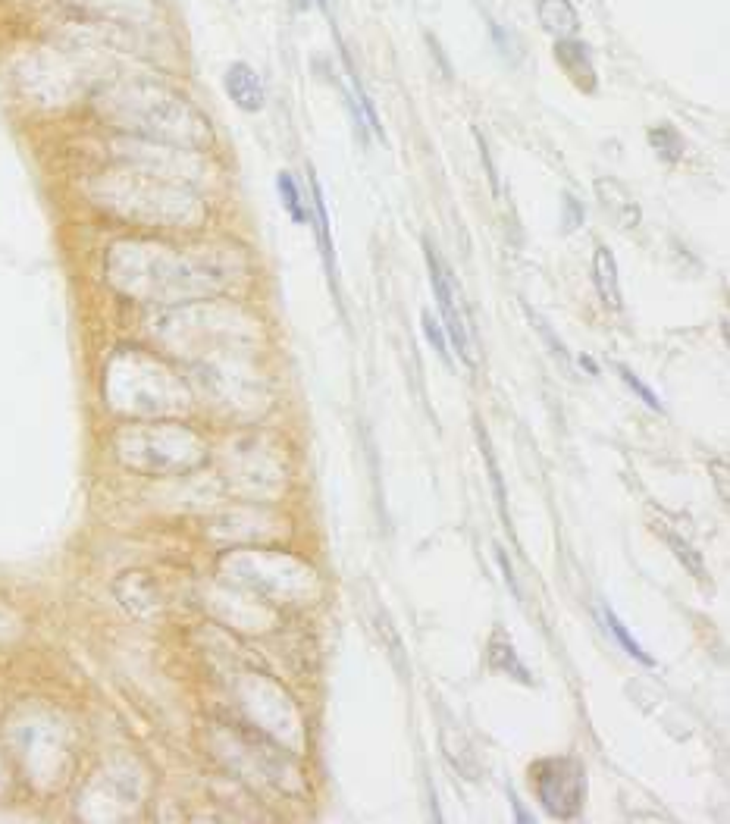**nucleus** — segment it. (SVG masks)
Wrapping results in <instances>:
<instances>
[{
	"label": "nucleus",
	"mask_w": 730,
	"mask_h": 824,
	"mask_svg": "<svg viewBox=\"0 0 730 824\" xmlns=\"http://www.w3.org/2000/svg\"><path fill=\"white\" fill-rule=\"evenodd\" d=\"M110 104L129 116L138 129L157 135H182L188 138V123H198V116L188 110L182 98L154 82H126L110 91Z\"/></svg>",
	"instance_id": "1"
},
{
	"label": "nucleus",
	"mask_w": 730,
	"mask_h": 824,
	"mask_svg": "<svg viewBox=\"0 0 730 824\" xmlns=\"http://www.w3.org/2000/svg\"><path fill=\"white\" fill-rule=\"evenodd\" d=\"M423 251H427V267H430V282L439 301V314H442V326L445 336L452 339L458 358L467 367H477V339H474V323H470L467 304H464V292L458 289L455 273L449 270V264L442 261V254L433 248V242H423Z\"/></svg>",
	"instance_id": "2"
},
{
	"label": "nucleus",
	"mask_w": 730,
	"mask_h": 824,
	"mask_svg": "<svg viewBox=\"0 0 730 824\" xmlns=\"http://www.w3.org/2000/svg\"><path fill=\"white\" fill-rule=\"evenodd\" d=\"M533 790L539 796V803L552 818L571 821L580 815L583 799H586V774L583 765L571 756L561 759H543L530 768Z\"/></svg>",
	"instance_id": "3"
},
{
	"label": "nucleus",
	"mask_w": 730,
	"mask_h": 824,
	"mask_svg": "<svg viewBox=\"0 0 730 824\" xmlns=\"http://www.w3.org/2000/svg\"><path fill=\"white\" fill-rule=\"evenodd\" d=\"M66 4L101 22V26L116 29H145L157 19L154 0H66Z\"/></svg>",
	"instance_id": "4"
},
{
	"label": "nucleus",
	"mask_w": 730,
	"mask_h": 824,
	"mask_svg": "<svg viewBox=\"0 0 730 824\" xmlns=\"http://www.w3.org/2000/svg\"><path fill=\"white\" fill-rule=\"evenodd\" d=\"M223 88L229 94V101L239 107L242 113H261L267 104V94L261 85V76L254 73L248 63H232L223 76Z\"/></svg>",
	"instance_id": "5"
},
{
	"label": "nucleus",
	"mask_w": 730,
	"mask_h": 824,
	"mask_svg": "<svg viewBox=\"0 0 730 824\" xmlns=\"http://www.w3.org/2000/svg\"><path fill=\"white\" fill-rule=\"evenodd\" d=\"M555 60L558 66L568 73V79L580 88V91H596L599 79H596V66L590 57V47L577 38H558L555 41Z\"/></svg>",
	"instance_id": "6"
},
{
	"label": "nucleus",
	"mask_w": 730,
	"mask_h": 824,
	"mask_svg": "<svg viewBox=\"0 0 730 824\" xmlns=\"http://www.w3.org/2000/svg\"><path fill=\"white\" fill-rule=\"evenodd\" d=\"M596 195H599L602 210L621 229H637L640 226V204L627 192V185L605 176V179H596Z\"/></svg>",
	"instance_id": "7"
},
{
	"label": "nucleus",
	"mask_w": 730,
	"mask_h": 824,
	"mask_svg": "<svg viewBox=\"0 0 730 824\" xmlns=\"http://www.w3.org/2000/svg\"><path fill=\"white\" fill-rule=\"evenodd\" d=\"M593 282H596V292L605 308L621 311L624 295H621L618 261H615V254H611V248H605V245H596V251H593Z\"/></svg>",
	"instance_id": "8"
},
{
	"label": "nucleus",
	"mask_w": 730,
	"mask_h": 824,
	"mask_svg": "<svg viewBox=\"0 0 730 824\" xmlns=\"http://www.w3.org/2000/svg\"><path fill=\"white\" fill-rule=\"evenodd\" d=\"M536 19L549 35L555 38H574L580 29L577 10L571 7V0H536Z\"/></svg>",
	"instance_id": "9"
},
{
	"label": "nucleus",
	"mask_w": 730,
	"mask_h": 824,
	"mask_svg": "<svg viewBox=\"0 0 730 824\" xmlns=\"http://www.w3.org/2000/svg\"><path fill=\"white\" fill-rule=\"evenodd\" d=\"M489 668L492 671H502V674L514 677V680H521V684H527V687L533 684L530 671L521 665V658H517L511 640L505 637L502 630H496V637H492V643H489Z\"/></svg>",
	"instance_id": "10"
},
{
	"label": "nucleus",
	"mask_w": 730,
	"mask_h": 824,
	"mask_svg": "<svg viewBox=\"0 0 730 824\" xmlns=\"http://www.w3.org/2000/svg\"><path fill=\"white\" fill-rule=\"evenodd\" d=\"M311 195H314V214H317V239H320V254L326 264V276L336 289V257H333V239H329V214H326V201L320 192V182L311 173Z\"/></svg>",
	"instance_id": "11"
},
{
	"label": "nucleus",
	"mask_w": 730,
	"mask_h": 824,
	"mask_svg": "<svg viewBox=\"0 0 730 824\" xmlns=\"http://www.w3.org/2000/svg\"><path fill=\"white\" fill-rule=\"evenodd\" d=\"M649 145H652V151H655L658 157L668 160V163L680 160V157H684V151H687L684 135H680L671 123L652 126V129H649Z\"/></svg>",
	"instance_id": "12"
},
{
	"label": "nucleus",
	"mask_w": 730,
	"mask_h": 824,
	"mask_svg": "<svg viewBox=\"0 0 730 824\" xmlns=\"http://www.w3.org/2000/svg\"><path fill=\"white\" fill-rule=\"evenodd\" d=\"M276 188H279L282 207H286V214L292 217V223H298V226L308 223L311 214H308V207H304V201H301V188H298L295 176L282 170V173L276 176Z\"/></svg>",
	"instance_id": "13"
},
{
	"label": "nucleus",
	"mask_w": 730,
	"mask_h": 824,
	"mask_svg": "<svg viewBox=\"0 0 730 824\" xmlns=\"http://www.w3.org/2000/svg\"><path fill=\"white\" fill-rule=\"evenodd\" d=\"M605 624H608V633H611V637H615V640L624 646V652H627L630 658H637V662H643V665H655V658H652V655H649V652H646L637 640L630 637V630L618 621V615H615V611H611V608H605Z\"/></svg>",
	"instance_id": "14"
},
{
	"label": "nucleus",
	"mask_w": 730,
	"mask_h": 824,
	"mask_svg": "<svg viewBox=\"0 0 730 824\" xmlns=\"http://www.w3.org/2000/svg\"><path fill=\"white\" fill-rule=\"evenodd\" d=\"M658 533H662V536L668 539V546L674 549V555H677L680 561H684L687 568H690V571L702 580V577H705V568H702V558L696 555V549H693L690 543H684V539H680L677 533H671L668 527H658Z\"/></svg>",
	"instance_id": "15"
},
{
	"label": "nucleus",
	"mask_w": 730,
	"mask_h": 824,
	"mask_svg": "<svg viewBox=\"0 0 730 824\" xmlns=\"http://www.w3.org/2000/svg\"><path fill=\"white\" fill-rule=\"evenodd\" d=\"M618 373H621V380H624V383H627V386H630L633 392H637V395L643 398V402H646V405H649L652 411H662V402H658V395H655V392H652V389H649V386H646V383L640 380L637 373H633V370H627L624 364H618Z\"/></svg>",
	"instance_id": "16"
},
{
	"label": "nucleus",
	"mask_w": 730,
	"mask_h": 824,
	"mask_svg": "<svg viewBox=\"0 0 730 824\" xmlns=\"http://www.w3.org/2000/svg\"><path fill=\"white\" fill-rule=\"evenodd\" d=\"M423 333H427V339H430V345L439 351V358L445 361V364H452V355H449V342H445V333L439 329V323L433 320V314L427 311L423 314Z\"/></svg>",
	"instance_id": "17"
},
{
	"label": "nucleus",
	"mask_w": 730,
	"mask_h": 824,
	"mask_svg": "<svg viewBox=\"0 0 730 824\" xmlns=\"http://www.w3.org/2000/svg\"><path fill=\"white\" fill-rule=\"evenodd\" d=\"M564 210H568V217H564V229L574 232L580 226V220H583V207H580V201L574 195H568V198H564Z\"/></svg>",
	"instance_id": "18"
},
{
	"label": "nucleus",
	"mask_w": 730,
	"mask_h": 824,
	"mask_svg": "<svg viewBox=\"0 0 730 824\" xmlns=\"http://www.w3.org/2000/svg\"><path fill=\"white\" fill-rule=\"evenodd\" d=\"M292 4H295L298 10H308V7H311V0H292Z\"/></svg>",
	"instance_id": "19"
},
{
	"label": "nucleus",
	"mask_w": 730,
	"mask_h": 824,
	"mask_svg": "<svg viewBox=\"0 0 730 824\" xmlns=\"http://www.w3.org/2000/svg\"><path fill=\"white\" fill-rule=\"evenodd\" d=\"M317 7H320L323 13H329V0H317Z\"/></svg>",
	"instance_id": "20"
}]
</instances>
